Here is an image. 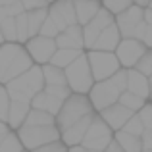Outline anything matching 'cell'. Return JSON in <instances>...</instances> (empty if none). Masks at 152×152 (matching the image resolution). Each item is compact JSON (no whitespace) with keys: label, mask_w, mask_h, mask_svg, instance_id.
Masks as SVG:
<instances>
[{"label":"cell","mask_w":152,"mask_h":152,"mask_svg":"<svg viewBox=\"0 0 152 152\" xmlns=\"http://www.w3.org/2000/svg\"><path fill=\"white\" fill-rule=\"evenodd\" d=\"M33 64V58L29 56L23 42L4 41L0 45V83L6 85L10 79L27 71Z\"/></svg>","instance_id":"obj_1"},{"label":"cell","mask_w":152,"mask_h":152,"mask_svg":"<svg viewBox=\"0 0 152 152\" xmlns=\"http://www.w3.org/2000/svg\"><path fill=\"white\" fill-rule=\"evenodd\" d=\"M45 89V77H42V67L39 64H33L27 71L19 73L18 77L10 79L6 83V91L12 100L18 102H29L31 98Z\"/></svg>","instance_id":"obj_2"},{"label":"cell","mask_w":152,"mask_h":152,"mask_svg":"<svg viewBox=\"0 0 152 152\" xmlns=\"http://www.w3.org/2000/svg\"><path fill=\"white\" fill-rule=\"evenodd\" d=\"M94 108L89 100V94H83V93H71L66 100L62 102V108L58 110L56 114V125L58 129H66L67 125H71L73 121L81 119L83 115H89L93 114Z\"/></svg>","instance_id":"obj_3"},{"label":"cell","mask_w":152,"mask_h":152,"mask_svg":"<svg viewBox=\"0 0 152 152\" xmlns=\"http://www.w3.org/2000/svg\"><path fill=\"white\" fill-rule=\"evenodd\" d=\"M64 71H66L67 87H69L73 93L87 94L91 91V87H93V83H94V77H93V71H91L89 58H87L85 50H83L69 66L64 67Z\"/></svg>","instance_id":"obj_4"},{"label":"cell","mask_w":152,"mask_h":152,"mask_svg":"<svg viewBox=\"0 0 152 152\" xmlns=\"http://www.w3.org/2000/svg\"><path fill=\"white\" fill-rule=\"evenodd\" d=\"M15 133L25 150H33L41 145L60 139V129L56 123H52V125H25L23 123L19 129H15Z\"/></svg>","instance_id":"obj_5"},{"label":"cell","mask_w":152,"mask_h":152,"mask_svg":"<svg viewBox=\"0 0 152 152\" xmlns=\"http://www.w3.org/2000/svg\"><path fill=\"white\" fill-rule=\"evenodd\" d=\"M85 52H87V58H89V66H91V71H93L94 81H104V79L112 77L121 67L115 52L94 50V48L85 50Z\"/></svg>","instance_id":"obj_6"},{"label":"cell","mask_w":152,"mask_h":152,"mask_svg":"<svg viewBox=\"0 0 152 152\" xmlns=\"http://www.w3.org/2000/svg\"><path fill=\"white\" fill-rule=\"evenodd\" d=\"M112 139H114V129L100 118L98 112H94L93 119H91L89 127H87V131H85V137H83L81 145L85 146V148L104 150Z\"/></svg>","instance_id":"obj_7"},{"label":"cell","mask_w":152,"mask_h":152,"mask_svg":"<svg viewBox=\"0 0 152 152\" xmlns=\"http://www.w3.org/2000/svg\"><path fill=\"white\" fill-rule=\"evenodd\" d=\"M87 94H89V100L93 104L94 112H100L106 106L118 102L121 91H119L118 87L112 83V79L108 77V79H104V81H94L93 87H91V91Z\"/></svg>","instance_id":"obj_8"},{"label":"cell","mask_w":152,"mask_h":152,"mask_svg":"<svg viewBox=\"0 0 152 152\" xmlns=\"http://www.w3.org/2000/svg\"><path fill=\"white\" fill-rule=\"evenodd\" d=\"M148 46L145 45L142 41H139V39L135 37H121V41H119V45L115 46V56H118L119 60V66L121 67H135L139 62V58H141L142 54L146 52Z\"/></svg>","instance_id":"obj_9"},{"label":"cell","mask_w":152,"mask_h":152,"mask_svg":"<svg viewBox=\"0 0 152 152\" xmlns=\"http://www.w3.org/2000/svg\"><path fill=\"white\" fill-rule=\"evenodd\" d=\"M25 48L29 52V56L33 58L35 64H39V66H42V64L50 62L52 54L56 52L58 48V45H56V39L52 37H45V35H33V37H29L25 42Z\"/></svg>","instance_id":"obj_10"},{"label":"cell","mask_w":152,"mask_h":152,"mask_svg":"<svg viewBox=\"0 0 152 152\" xmlns=\"http://www.w3.org/2000/svg\"><path fill=\"white\" fill-rule=\"evenodd\" d=\"M142 14H145V8L135 4V2L131 4L129 8H125L123 12L115 14V25H118V29H119V35H121V37H133L137 25L141 21H145Z\"/></svg>","instance_id":"obj_11"},{"label":"cell","mask_w":152,"mask_h":152,"mask_svg":"<svg viewBox=\"0 0 152 152\" xmlns=\"http://www.w3.org/2000/svg\"><path fill=\"white\" fill-rule=\"evenodd\" d=\"M115 21V15L112 14L110 10H106V8H100V10L96 12V15H94L93 19H91L89 23H85L83 25V41H85V50L91 48V45L94 42V39L98 37V33L104 29V27H108L110 23Z\"/></svg>","instance_id":"obj_12"},{"label":"cell","mask_w":152,"mask_h":152,"mask_svg":"<svg viewBox=\"0 0 152 152\" xmlns=\"http://www.w3.org/2000/svg\"><path fill=\"white\" fill-rule=\"evenodd\" d=\"M48 18L60 27V31L71 23H77L73 0H52L48 4Z\"/></svg>","instance_id":"obj_13"},{"label":"cell","mask_w":152,"mask_h":152,"mask_svg":"<svg viewBox=\"0 0 152 152\" xmlns=\"http://www.w3.org/2000/svg\"><path fill=\"white\" fill-rule=\"evenodd\" d=\"M98 114H100V118L112 127V129L118 131V129H121V127L125 125V121L135 114V112H131L129 108H125L121 102H114V104H110V106H106L104 110H100Z\"/></svg>","instance_id":"obj_14"},{"label":"cell","mask_w":152,"mask_h":152,"mask_svg":"<svg viewBox=\"0 0 152 152\" xmlns=\"http://www.w3.org/2000/svg\"><path fill=\"white\" fill-rule=\"evenodd\" d=\"M56 45L62 46V48H79V50H85L83 25H79V23H71V25L64 27V29L56 35Z\"/></svg>","instance_id":"obj_15"},{"label":"cell","mask_w":152,"mask_h":152,"mask_svg":"<svg viewBox=\"0 0 152 152\" xmlns=\"http://www.w3.org/2000/svg\"><path fill=\"white\" fill-rule=\"evenodd\" d=\"M93 115H94V112L89 114V115H83L81 119H77V121H73L71 125H67L66 129H62V131H60V139H62L67 146L81 145L83 137H85V131H87V127H89Z\"/></svg>","instance_id":"obj_16"},{"label":"cell","mask_w":152,"mask_h":152,"mask_svg":"<svg viewBox=\"0 0 152 152\" xmlns=\"http://www.w3.org/2000/svg\"><path fill=\"white\" fill-rule=\"evenodd\" d=\"M119 41H121V35H119V29H118V25H115V21H114V23H110L108 27H104L100 33H98V37L94 39V42L91 45V48L114 52L115 46L119 45Z\"/></svg>","instance_id":"obj_17"},{"label":"cell","mask_w":152,"mask_h":152,"mask_svg":"<svg viewBox=\"0 0 152 152\" xmlns=\"http://www.w3.org/2000/svg\"><path fill=\"white\" fill-rule=\"evenodd\" d=\"M127 91H131V93H135V94H139V96L148 100L150 98L148 77L145 73H141L137 67H129L127 69Z\"/></svg>","instance_id":"obj_18"},{"label":"cell","mask_w":152,"mask_h":152,"mask_svg":"<svg viewBox=\"0 0 152 152\" xmlns=\"http://www.w3.org/2000/svg\"><path fill=\"white\" fill-rule=\"evenodd\" d=\"M62 102H64L62 98L54 96V94H50L48 91L42 89L31 98V108H39V110H45V112H48V114L56 115L58 110L62 108Z\"/></svg>","instance_id":"obj_19"},{"label":"cell","mask_w":152,"mask_h":152,"mask_svg":"<svg viewBox=\"0 0 152 152\" xmlns=\"http://www.w3.org/2000/svg\"><path fill=\"white\" fill-rule=\"evenodd\" d=\"M75 8V18H77L79 25H85L96 15V12L102 8L100 0H73Z\"/></svg>","instance_id":"obj_20"},{"label":"cell","mask_w":152,"mask_h":152,"mask_svg":"<svg viewBox=\"0 0 152 152\" xmlns=\"http://www.w3.org/2000/svg\"><path fill=\"white\" fill-rule=\"evenodd\" d=\"M29 110H31V104H29V102L12 100V102H10V110H8V119H6L8 127H10L12 131L19 129V127L23 125V121H25Z\"/></svg>","instance_id":"obj_21"},{"label":"cell","mask_w":152,"mask_h":152,"mask_svg":"<svg viewBox=\"0 0 152 152\" xmlns=\"http://www.w3.org/2000/svg\"><path fill=\"white\" fill-rule=\"evenodd\" d=\"M114 139L121 145V148L125 152H141L142 150L141 135H133L125 129H118V131H114Z\"/></svg>","instance_id":"obj_22"},{"label":"cell","mask_w":152,"mask_h":152,"mask_svg":"<svg viewBox=\"0 0 152 152\" xmlns=\"http://www.w3.org/2000/svg\"><path fill=\"white\" fill-rule=\"evenodd\" d=\"M42 77H45V85H67L66 79V71L64 67H58L54 64L46 62L42 64Z\"/></svg>","instance_id":"obj_23"},{"label":"cell","mask_w":152,"mask_h":152,"mask_svg":"<svg viewBox=\"0 0 152 152\" xmlns=\"http://www.w3.org/2000/svg\"><path fill=\"white\" fill-rule=\"evenodd\" d=\"M81 52L83 50H79V48H62V46H58L56 52L52 54V58H50V64H54V66H58V67H66V66H69Z\"/></svg>","instance_id":"obj_24"},{"label":"cell","mask_w":152,"mask_h":152,"mask_svg":"<svg viewBox=\"0 0 152 152\" xmlns=\"http://www.w3.org/2000/svg\"><path fill=\"white\" fill-rule=\"evenodd\" d=\"M23 123L25 125H52V123H56V115L45 110H39V108H31Z\"/></svg>","instance_id":"obj_25"},{"label":"cell","mask_w":152,"mask_h":152,"mask_svg":"<svg viewBox=\"0 0 152 152\" xmlns=\"http://www.w3.org/2000/svg\"><path fill=\"white\" fill-rule=\"evenodd\" d=\"M27 14V25H29V37L33 35H39V29H41L45 18L48 15V8H37V10H29Z\"/></svg>","instance_id":"obj_26"},{"label":"cell","mask_w":152,"mask_h":152,"mask_svg":"<svg viewBox=\"0 0 152 152\" xmlns=\"http://www.w3.org/2000/svg\"><path fill=\"white\" fill-rule=\"evenodd\" d=\"M118 102H121L125 108H129L131 112H135V114H137V112L141 110L142 106H145L146 98H142V96H139V94H135V93H131V91H127V89H125L121 94H119Z\"/></svg>","instance_id":"obj_27"},{"label":"cell","mask_w":152,"mask_h":152,"mask_svg":"<svg viewBox=\"0 0 152 152\" xmlns=\"http://www.w3.org/2000/svg\"><path fill=\"white\" fill-rule=\"evenodd\" d=\"M23 150H25V148H23L18 133L12 131V129L4 135L2 141H0V152H23Z\"/></svg>","instance_id":"obj_28"},{"label":"cell","mask_w":152,"mask_h":152,"mask_svg":"<svg viewBox=\"0 0 152 152\" xmlns=\"http://www.w3.org/2000/svg\"><path fill=\"white\" fill-rule=\"evenodd\" d=\"M0 31H2L4 41H18V31H15V18L8 15L0 21Z\"/></svg>","instance_id":"obj_29"},{"label":"cell","mask_w":152,"mask_h":152,"mask_svg":"<svg viewBox=\"0 0 152 152\" xmlns=\"http://www.w3.org/2000/svg\"><path fill=\"white\" fill-rule=\"evenodd\" d=\"M15 31H18V42H25L29 39V25H27V14L25 12L15 15Z\"/></svg>","instance_id":"obj_30"},{"label":"cell","mask_w":152,"mask_h":152,"mask_svg":"<svg viewBox=\"0 0 152 152\" xmlns=\"http://www.w3.org/2000/svg\"><path fill=\"white\" fill-rule=\"evenodd\" d=\"M67 148H69V146H67L62 139H58V141H50V142H46V145H41V146H37V148H33L29 152H67Z\"/></svg>","instance_id":"obj_31"},{"label":"cell","mask_w":152,"mask_h":152,"mask_svg":"<svg viewBox=\"0 0 152 152\" xmlns=\"http://www.w3.org/2000/svg\"><path fill=\"white\" fill-rule=\"evenodd\" d=\"M137 67L141 73H145L146 77H150L152 75V48H146V52L139 58V62H137Z\"/></svg>","instance_id":"obj_32"},{"label":"cell","mask_w":152,"mask_h":152,"mask_svg":"<svg viewBox=\"0 0 152 152\" xmlns=\"http://www.w3.org/2000/svg\"><path fill=\"white\" fill-rule=\"evenodd\" d=\"M102 6L106 8V10H110L112 14H119V12H123L125 8H129L131 4H133V0H100Z\"/></svg>","instance_id":"obj_33"},{"label":"cell","mask_w":152,"mask_h":152,"mask_svg":"<svg viewBox=\"0 0 152 152\" xmlns=\"http://www.w3.org/2000/svg\"><path fill=\"white\" fill-rule=\"evenodd\" d=\"M10 102H12V98H10V94H8V91H6V85L0 83V119H2V121H6V119H8Z\"/></svg>","instance_id":"obj_34"},{"label":"cell","mask_w":152,"mask_h":152,"mask_svg":"<svg viewBox=\"0 0 152 152\" xmlns=\"http://www.w3.org/2000/svg\"><path fill=\"white\" fill-rule=\"evenodd\" d=\"M121 129L129 131V133H133V135H142V131H145V125H142L141 118H139L137 114H133V115H131V118L125 121V125H123Z\"/></svg>","instance_id":"obj_35"},{"label":"cell","mask_w":152,"mask_h":152,"mask_svg":"<svg viewBox=\"0 0 152 152\" xmlns=\"http://www.w3.org/2000/svg\"><path fill=\"white\" fill-rule=\"evenodd\" d=\"M137 115L141 118L145 129H152V102H150V100L145 102V106H142L141 110L137 112Z\"/></svg>","instance_id":"obj_36"},{"label":"cell","mask_w":152,"mask_h":152,"mask_svg":"<svg viewBox=\"0 0 152 152\" xmlns=\"http://www.w3.org/2000/svg\"><path fill=\"white\" fill-rule=\"evenodd\" d=\"M60 33V27L56 25L54 21L46 15L45 18V21H42V25H41V29H39V35H45V37H52V39H56V35Z\"/></svg>","instance_id":"obj_37"},{"label":"cell","mask_w":152,"mask_h":152,"mask_svg":"<svg viewBox=\"0 0 152 152\" xmlns=\"http://www.w3.org/2000/svg\"><path fill=\"white\" fill-rule=\"evenodd\" d=\"M45 91H48L50 94H54V96L62 98V100H66L67 96H69L73 91L69 89L67 85H45Z\"/></svg>","instance_id":"obj_38"},{"label":"cell","mask_w":152,"mask_h":152,"mask_svg":"<svg viewBox=\"0 0 152 152\" xmlns=\"http://www.w3.org/2000/svg\"><path fill=\"white\" fill-rule=\"evenodd\" d=\"M110 79H112V83H114V85L123 93V91L127 89V67H119Z\"/></svg>","instance_id":"obj_39"},{"label":"cell","mask_w":152,"mask_h":152,"mask_svg":"<svg viewBox=\"0 0 152 152\" xmlns=\"http://www.w3.org/2000/svg\"><path fill=\"white\" fill-rule=\"evenodd\" d=\"M23 6V10L29 12V10H37V8H48V2L46 0H19Z\"/></svg>","instance_id":"obj_40"},{"label":"cell","mask_w":152,"mask_h":152,"mask_svg":"<svg viewBox=\"0 0 152 152\" xmlns=\"http://www.w3.org/2000/svg\"><path fill=\"white\" fill-rule=\"evenodd\" d=\"M6 10H8V15H14V18H15V15H19L21 12H25L19 0H15V2H14V4H10V6H6Z\"/></svg>","instance_id":"obj_41"},{"label":"cell","mask_w":152,"mask_h":152,"mask_svg":"<svg viewBox=\"0 0 152 152\" xmlns=\"http://www.w3.org/2000/svg\"><path fill=\"white\" fill-rule=\"evenodd\" d=\"M141 41L145 42L148 48H152V25H148L146 23V27H145V31H142V37H141Z\"/></svg>","instance_id":"obj_42"},{"label":"cell","mask_w":152,"mask_h":152,"mask_svg":"<svg viewBox=\"0 0 152 152\" xmlns=\"http://www.w3.org/2000/svg\"><path fill=\"white\" fill-rule=\"evenodd\" d=\"M142 141V148H152V129H145L141 135Z\"/></svg>","instance_id":"obj_43"},{"label":"cell","mask_w":152,"mask_h":152,"mask_svg":"<svg viewBox=\"0 0 152 152\" xmlns=\"http://www.w3.org/2000/svg\"><path fill=\"white\" fill-rule=\"evenodd\" d=\"M102 152H125V150L121 148V145H119L115 139H112V141L108 142V146H106V148H104Z\"/></svg>","instance_id":"obj_44"},{"label":"cell","mask_w":152,"mask_h":152,"mask_svg":"<svg viewBox=\"0 0 152 152\" xmlns=\"http://www.w3.org/2000/svg\"><path fill=\"white\" fill-rule=\"evenodd\" d=\"M142 18H145V21L148 23V25H152V8H150V6L145 8V14H142Z\"/></svg>","instance_id":"obj_45"},{"label":"cell","mask_w":152,"mask_h":152,"mask_svg":"<svg viewBox=\"0 0 152 152\" xmlns=\"http://www.w3.org/2000/svg\"><path fill=\"white\" fill-rule=\"evenodd\" d=\"M8 131H10V127H8V123L0 119V137H2V135H6Z\"/></svg>","instance_id":"obj_46"},{"label":"cell","mask_w":152,"mask_h":152,"mask_svg":"<svg viewBox=\"0 0 152 152\" xmlns=\"http://www.w3.org/2000/svg\"><path fill=\"white\" fill-rule=\"evenodd\" d=\"M8 18V10H6V6H0V21L2 19H6Z\"/></svg>","instance_id":"obj_47"},{"label":"cell","mask_w":152,"mask_h":152,"mask_svg":"<svg viewBox=\"0 0 152 152\" xmlns=\"http://www.w3.org/2000/svg\"><path fill=\"white\" fill-rule=\"evenodd\" d=\"M135 4H139V6H142V8H146L150 4V0H133Z\"/></svg>","instance_id":"obj_48"},{"label":"cell","mask_w":152,"mask_h":152,"mask_svg":"<svg viewBox=\"0 0 152 152\" xmlns=\"http://www.w3.org/2000/svg\"><path fill=\"white\" fill-rule=\"evenodd\" d=\"M15 0H0V6H10V4H14Z\"/></svg>","instance_id":"obj_49"},{"label":"cell","mask_w":152,"mask_h":152,"mask_svg":"<svg viewBox=\"0 0 152 152\" xmlns=\"http://www.w3.org/2000/svg\"><path fill=\"white\" fill-rule=\"evenodd\" d=\"M148 83H150V98H148V100H152V75L148 77Z\"/></svg>","instance_id":"obj_50"},{"label":"cell","mask_w":152,"mask_h":152,"mask_svg":"<svg viewBox=\"0 0 152 152\" xmlns=\"http://www.w3.org/2000/svg\"><path fill=\"white\" fill-rule=\"evenodd\" d=\"M83 152H102V150H96V148H85Z\"/></svg>","instance_id":"obj_51"},{"label":"cell","mask_w":152,"mask_h":152,"mask_svg":"<svg viewBox=\"0 0 152 152\" xmlns=\"http://www.w3.org/2000/svg\"><path fill=\"white\" fill-rule=\"evenodd\" d=\"M4 42V37H2V31H0V45Z\"/></svg>","instance_id":"obj_52"},{"label":"cell","mask_w":152,"mask_h":152,"mask_svg":"<svg viewBox=\"0 0 152 152\" xmlns=\"http://www.w3.org/2000/svg\"><path fill=\"white\" fill-rule=\"evenodd\" d=\"M141 152H152V148H142Z\"/></svg>","instance_id":"obj_53"},{"label":"cell","mask_w":152,"mask_h":152,"mask_svg":"<svg viewBox=\"0 0 152 152\" xmlns=\"http://www.w3.org/2000/svg\"><path fill=\"white\" fill-rule=\"evenodd\" d=\"M148 6H150V8H152V0H150V4H148Z\"/></svg>","instance_id":"obj_54"},{"label":"cell","mask_w":152,"mask_h":152,"mask_svg":"<svg viewBox=\"0 0 152 152\" xmlns=\"http://www.w3.org/2000/svg\"><path fill=\"white\" fill-rule=\"evenodd\" d=\"M46 2H48V4H50V2H52V0H46Z\"/></svg>","instance_id":"obj_55"},{"label":"cell","mask_w":152,"mask_h":152,"mask_svg":"<svg viewBox=\"0 0 152 152\" xmlns=\"http://www.w3.org/2000/svg\"><path fill=\"white\" fill-rule=\"evenodd\" d=\"M2 137H4V135H2ZM2 137H0V141H2Z\"/></svg>","instance_id":"obj_56"},{"label":"cell","mask_w":152,"mask_h":152,"mask_svg":"<svg viewBox=\"0 0 152 152\" xmlns=\"http://www.w3.org/2000/svg\"><path fill=\"white\" fill-rule=\"evenodd\" d=\"M23 152H29V150H23Z\"/></svg>","instance_id":"obj_57"}]
</instances>
